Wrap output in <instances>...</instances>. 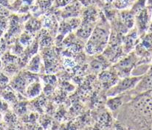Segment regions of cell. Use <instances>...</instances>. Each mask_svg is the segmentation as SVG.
I'll return each instance as SVG.
<instances>
[{
	"label": "cell",
	"instance_id": "2e32d148",
	"mask_svg": "<svg viewBox=\"0 0 152 130\" xmlns=\"http://www.w3.org/2000/svg\"><path fill=\"white\" fill-rule=\"evenodd\" d=\"M72 0H55V5L57 7H65Z\"/></svg>",
	"mask_w": 152,
	"mask_h": 130
},
{
	"label": "cell",
	"instance_id": "7a4b0ae2",
	"mask_svg": "<svg viewBox=\"0 0 152 130\" xmlns=\"http://www.w3.org/2000/svg\"><path fill=\"white\" fill-rule=\"evenodd\" d=\"M142 76L132 77H125L121 81L117 83L116 84L112 86L111 89H109L107 92V95L109 96H116L121 94L122 93L130 90L133 87H136Z\"/></svg>",
	"mask_w": 152,
	"mask_h": 130
},
{
	"label": "cell",
	"instance_id": "5bb4252c",
	"mask_svg": "<svg viewBox=\"0 0 152 130\" xmlns=\"http://www.w3.org/2000/svg\"><path fill=\"white\" fill-rule=\"evenodd\" d=\"M133 0H115V5L118 9H126L132 4Z\"/></svg>",
	"mask_w": 152,
	"mask_h": 130
},
{
	"label": "cell",
	"instance_id": "30bf717a",
	"mask_svg": "<svg viewBox=\"0 0 152 130\" xmlns=\"http://www.w3.org/2000/svg\"><path fill=\"white\" fill-rule=\"evenodd\" d=\"M134 15L132 11H124L122 13V21L128 28H132L134 24Z\"/></svg>",
	"mask_w": 152,
	"mask_h": 130
},
{
	"label": "cell",
	"instance_id": "9c48e42d",
	"mask_svg": "<svg viewBox=\"0 0 152 130\" xmlns=\"http://www.w3.org/2000/svg\"><path fill=\"white\" fill-rule=\"evenodd\" d=\"M123 104V98L121 96H111L110 99L107 101L106 105L109 110L112 111L118 110Z\"/></svg>",
	"mask_w": 152,
	"mask_h": 130
},
{
	"label": "cell",
	"instance_id": "6da1fadb",
	"mask_svg": "<svg viewBox=\"0 0 152 130\" xmlns=\"http://www.w3.org/2000/svg\"><path fill=\"white\" fill-rule=\"evenodd\" d=\"M109 29L105 26L99 25L95 27L93 32L87 40L86 45V52L87 54H99L106 49L109 39Z\"/></svg>",
	"mask_w": 152,
	"mask_h": 130
},
{
	"label": "cell",
	"instance_id": "ba28073f",
	"mask_svg": "<svg viewBox=\"0 0 152 130\" xmlns=\"http://www.w3.org/2000/svg\"><path fill=\"white\" fill-rule=\"evenodd\" d=\"M137 87L140 89V91H148L152 90V74L148 76L142 77L140 81L137 84Z\"/></svg>",
	"mask_w": 152,
	"mask_h": 130
},
{
	"label": "cell",
	"instance_id": "9a60e30c",
	"mask_svg": "<svg viewBox=\"0 0 152 130\" xmlns=\"http://www.w3.org/2000/svg\"><path fill=\"white\" fill-rule=\"evenodd\" d=\"M101 79L103 83L109 84V82L115 81V76L113 75V74L110 73V72H103L101 75Z\"/></svg>",
	"mask_w": 152,
	"mask_h": 130
},
{
	"label": "cell",
	"instance_id": "5b68a950",
	"mask_svg": "<svg viewBox=\"0 0 152 130\" xmlns=\"http://www.w3.org/2000/svg\"><path fill=\"white\" fill-rule=\"evenodd\" d=\"M137 54L142 57H148L152 52V33L144 36L136 46Z\"/></svg>",
	"mask_w": 152,
	"mask_h": 130
},
{
	"label": "cell",
	"instance_id": "52a82bcc",
	"mask_svg": "<svg viewBox=\"0 0 152 130\" xmlns=\"http://www.w3.org/2000/svg\"><path fill=\"white\" fill-rule=\"evenodd\" d=\"M42 91V85L39 82H33L25 89V94L29 99H33L39 96Z\"/></svg>",
	"mask_w": 152,
	"mask_h": 130
},
{
	"label": "cell",
	"instance_id": "4fadbf2b",
	"mask_svg": "<svg viewBox=\"0 0 152 130\" xmlns=\"http://www.w3.org/2000/svg\"><path fill=\"white\" fill-rule=\"evenodd\" d=\"M137 38V33L133 32L131 35H128V36L126 38L125 40V48L127 49V50L129 51V49L131 48H132V46L134 45H135V40H136Z\"/></svg>",
	"mask_w": 152,
	"mask_h": 130
},
{
	"label": "cell",
	"instance_id": "8992f818",
	"mask_svg": "<svg viewBox=\"0 0 152 130\" xmlns=\"http://www.w3.org/2000/svg\"><path fill=\"white\" fill-rule=\"evenodd\" d=\"M80 9H81V6H80V3L78 1H71L64 9L63 17H64V19L77 17L79 13H80Z\"/></svg>",
	"mask_w": 152,
	"mask_h": 130
},
{
	"label": "cell",
	"instance_id": "3957f363",
	"mask_svg": "<svg viewBox=\"0 0 152 130\" xmlns=\"http://www.w3.org/2000/svg\"><path fill=\"white\" fill-rule=\"evenodd\" d=\"M151 10L149 7H145L142 11L140 12L137 15H136V24L137 26L138 30L141 32H143L150 27L151 25Z\"/></svg>",
	"mask_w": 152,
	"mask_h": 130
},
{
	"label": "cell",
	"instance_id": "7c38bea8",
	"mask_svg": "<svg viewBox=\"0 0 152 130\" xmlns=\"http://www.w3.org/2000/svg\"><path fill=\"white\" fill-rule=\"evenodd\" d=\"M39 55H36L31 59L27 66V69L32 72H38L40 69L41 60Z\"/></svg>",
	"mask_w": 152,
	"mask_h": 130
},
{
	"label": "cell",
	"instance_id": "8fae6325",
	"mask_svg": "<svg viewBox=\"0 0 152 130\" xmlns=\"http://www.w3.org/2000/svg\"><path fill=\"white\" fill-rule=\"evenodd\" d=\"M41 28V22L36 19H30L27 21L25 25L26 31L30 33H33Z\"/></svg>",
	"mask_w": 152,
	"mask_h": 130
},
{
	"label": "cell",
	"instance_id": "277c9868",
	"mask_svg": "<svg viewBox=\"0 0 152 130\" xmlns=\"http://www.w3.org/2000/svg\"><path fill=\"white\" fill-rule=\"evenodd\" d=\"M134 58L132 56H129V57L120 61L118 63V65H116V66H115L117 74L121 77H128V76L130 74L133 67L134 66Z\"/></svg>",
	"mask_w": 152,
	"mask_h": 130
}]
</instances>
